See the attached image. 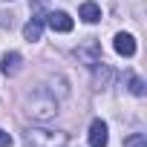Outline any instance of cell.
Wrapping results in <instances>:
<instances>
[{"label": "cell", "mask_w": 147, "mask_h": 147, "mask_svg": "<svg viewBox=\"0 0 147 147\" xmlns=\"http://www.w3.org/2000/svg\"><path fill=\"white\" fill-rule=\"evenodd\" d=\"M78 15L84 18V23H98L101 20V9H98V3H81V9H78Z\"/></svg>", "instance_id": "9c48e42d"}, {"label": "cell", "mask_w": 147, "mask_h": 147, "mask_svg": "<svg viewBox=\"0 0 147 147\" xmlns=\"http://www.w3.org/2000/svg\"><path fill=\"white\" fill-rule=\"evenodd\" d=\"M23 113H26L32 121H49V118H55V113H58V101H55L46 90H35V92L26 98Z\"/></svg>", "instance_id": "6da1fadb"}, {"label": "cell", "mask_w": 147, "mask_h": 147, "mask_svg": "<svg viewBox=\"0 0 147 147\" xmlns=\"http://www.w3.org/2000/svg\"><path fill=\"white\" fill-rule=\"evenodd\" d=\"M113 46H115V52H118V55H124V58H133V55H136V38H133V35H127V32H118Z\"/></svg>", "instance_id": "5b68a950"}, {"label": "cell", "mask_w": 147, "mask_h": 147, "mask_svg": "<svg viewBox=\"0 0 147 147\" xmlns=\"http://www.w3.org/2000/svg\"><path fill=\"white\" fill-rule=\"evenodd\" d=\"M124 147H147V136L144 133H133L124 138Z\"/></svg>", "instance_id": "30bf717a"}, {"label": "cell", "mask_w": 147, "mask_h": 147, "mask_svg": "<svg viewBox=\"0 0 147 147\" xmlns=\"http://www.w3.org/2000/svg\"><path fill=\"white\" fill-rule=\"evenodd\" d=\"M130 92L133 95H144V81L136 78V75H130Z\"/></svg>", "instance_id": "8fae6325"}, {"label": "cell", "mask_w": 147, "mask_h": 147, "mask_svg": "<svg viewBox=\"0 0 147 147\" xmlns=\"http://www.w3.org/2000/svg\"><path fill=\"white\" fill-rule=\"evenodd\" d=\"M69 136L63 130H46V127H29L26 130V147H66Z\"/></svg>", "instance_id": "7a4b0ae2"}, {"label": "cell", "mask_w": 147, "mask_h": 147, "mask_svg": "<svg viewBox=\"0 0 147 147\" xmlns=\"http://www.w3.org/2000/svg\"><path fill=\"white\" fill-rule=\"evenodd\" d=\"M0 72H3L6 78L18 75V72H20V55L18 52H6L3 58H0Z\"/></svg>", "instance_id": "8992f818"}, {"label": "cell", "mask_w": 147, "mask_h": 147, "mask_svg": "<svg viewBox=\"0 0 147 147\" xmlns=\"http://www.w3.org/2000/svg\"><path fill=\"white\" fill-rule=\"evenodd\" d=\"M40 32H43V18L38 15V18H32L26 26H23V38L32 43V40H40Z\"/></svg>", "instance_id": "ba28073f"}, {"label": "cell", "mask_w": 147, "mask_h": 147, "mask_svg": "<svg viewBox=\"0 0 147 147\" xmlns=\"http://www.w3.org/2000/svg\"><path fill=\"white\" fill-rule=\"evenodd\" d=\"M75 55H78L90 69H92L95 63H101V46H98V40H87L84 46H78V49H75Z\"/></svg>", "instance_id": "3957f363"}, {"label": "cell", "mask_w": 147, "mask_h": 147, "mask_svg": "<svg viewBox=\"0 0 147 147\" xmlns=\"http://www.w3.org/2000/svg\"><path fill=\"white\" fill-rule=\"evenodd\" d=\"M9 144H12V136H9L3 127H0V147H9Z\"/></svg>", "instance_id": "7c38bea8"}, {"label": "cell", "mask_w": 147, "mask_h": 147, "mask_svg": "<svg viewBox=\"0 0 147 147\" xmlns=\"http://www.w3.org/2000/svg\"><path fill=\"white\" fill-rule=\"evenodd\" d=\"M46 23L55 29V32H72V18L66 12H49L46 15Z\"/></svg>", "instance_id": "52a82bcc"}, {"label": "cell", "mask_w": 147, "mask_h": 147, "mask_svg": "<svg viewBox=\"0 0 147 147\" xmlns=\"http://www.w3.org/2000/svg\"><path fill=\"white\" fill-rule=\"evenodd\" d=\"M107 141H110L107 124H104L101 118H95V121L90 124V147H107Z\"/></svg>", "instance_id": "277c9868"}]
</instances>
